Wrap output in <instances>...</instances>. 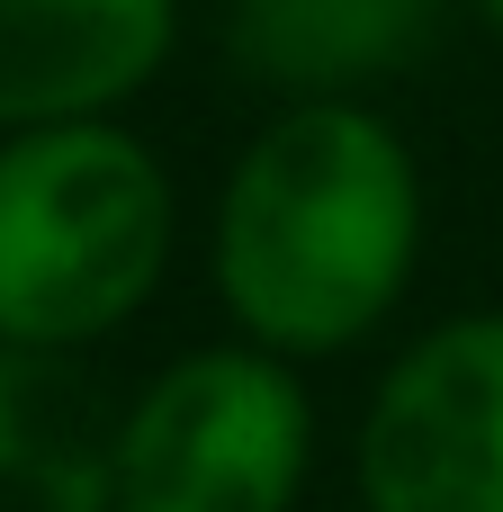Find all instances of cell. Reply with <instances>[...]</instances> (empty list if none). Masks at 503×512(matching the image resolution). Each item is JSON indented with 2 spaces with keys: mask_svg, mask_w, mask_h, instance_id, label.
<instances>
[{
  "mask_svg": "<svg viewBox=\"0 0 503 512\" xmlns=\"http://www.w3.org/2000/svg\"><path fill=\"white\" fill-rule=\"evenodd\" d=\"M414 261L423 171L369 99H288L216 198V297L279 360H333L378 333Z\"/></svg>",
  "mask_w": 503,
  "mask_h": 512,
  "instance_id": "1",
  "label": "cell"
},
{
  "mask_svg": "<svg viewBox=\"0 0 503 512\" xmlns=\"http://www.w3.org/2000/svg\"><path fill=\"white\" fill-rule=\"evenodd\" d=\"M0 512H117V423L72 351L0 342Z\"/></svg>",
  "mask_w": 503,
  "mask_h": 512,
  "instance_id": "7",
  "label": "cell"
},
{
  "mask_svg": "<svg viewBox=\"0 0 503 512\" xmlns=\"http://www.w3.org/2000/svg\"><path fill=\"white\" fill-rule=\"evenodd\" d=\"M171 171L108 117L0 135V342L81 351L117 333L171 261Z\"/></svg>",
  "mask_w": 503,
  "mask_h": 512,
  "instance_id": "2",
  "label": "cell"
},
{
  "mask_svg": "<svg viewBox=\"0 0 503 512\" xmlns=\"http://www.w3.org/2000/svg\"><path fill=\"white\" fill-rule=\"evenodd\" d=\"M315 405L261 342L180 351L117 414V512H297Z\"/></svg>",
  "mask_w": 503,
  "mask_h": 512,
  "instance_id": "3",
  "label": "cell"
},
{
  "mask_svg": "<svg viewBox=\"0 0 503 512\" xmlns=\"http://www.w3.org/2000/svg\"><path fill=\"white\" fill-rule=\"evenodd\" d=\"M180 36V0H0V135L108 117Z\"/></svg>",
  "mask_w": 503,
  "mask_h": 512,
  "instance_id": "5",
  "label": "cell"
},
{
  "mask_svg": "<svg viewBox=\"0 0 503 512\" xmlns=\"http://www.w3.org/2000/svg\"><path fill=\"white\" fill-rule=\"evenodd\" d=\"M441 27V0H234L225 54L279 99H360V81L405 72Z\"/></svg>",
  "mask_w": 503,
  "mask_h": 512,
  "instance_id": "6",
  "label": "cell"
},
{
  "mask_svg": "<svg viewBox=\"0 0 503 512\" xmlns=\"http://www.w3.org/2000/svg\"><path fill=\"white\" fill-rule=\"evenodd\" d=\"M369 512H503V315L432 324L369 396Z\"/></svg>",
  "mask_w": 503,
  "mask_h": 512,
  "instance_id": "4",
  "label": "cell"
},
{
  "mask_svg": "<svg viewBox=\"0 0 503 512\" xmlns=\"http://www.w3.org/2000/svg\"><path fill=\"white\" fill-rule=\"evenodd\" d=\"M468 9H477V18H495V27H503V0H468Z\"/></svg>",
  "mask_w": 503,
  "mask_h": 512,
  "instance_id": "8",
  "label": "cell"
}]
</instances>
